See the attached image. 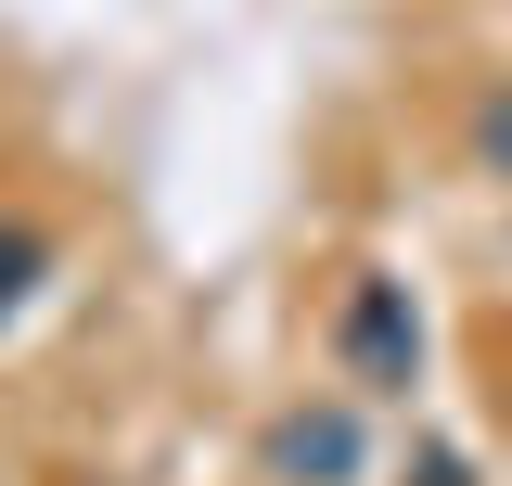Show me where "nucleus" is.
I'll return each instance as SVG.
<instances>
[{"mask_svg":"<svg viewBox=\"0 0 512 486\" xmlns=\"http://www.w3.org/2000/svg\"><path fill=\"white\" fill-rule=\"evenodd\" d=\"M333 346H346V384L410 397V384H423V307H410V282H359L346 320H333Z\"/></svg>","mask_w":512,"mask_h":486,"instance_id":"nucleus-1","label":"nucleus"},{"mask_svg":"<svg viewBox=\"0 0 512 486\" xmlns=\"http://www.w3.org/2000/svg\"><path fill=\"white\" fill-rule=\"evenodd\" d=\"M256 461H269V486H359V410H333V397H308V410H282V423L256 435Z\"/></svg>","mask_w":512,"mask_h":486,"instance_id":"nucleus-2","label":"nucleus"},{"mask_svg":"<svg viewBox=\"0 0 512 486\" xmlns=\"http://www.w3.org/2000/svg\"><path fill=\"white\" fill-rule=\"evenodd\" d=\"M474 141H487V167H512V90L487 103V116H474Z\"/></svg>","mask_w":512,"mask_h":486,"instance_id":"nucleus-4","label":"nucleus"},{"mask_svg":"<svg viewBox=\"0 0 512 486\" xmlns=\"http://www.w3.org/2000/svg\"><path fill=\"white\" fill-rule=\"evenodd\" d=\"M423 486H461V461H448V448H436V461H423Z\"/></svg>","mask_w":512,"mask_h":486,"instance_id":"nucleus-5","label":"nucleus"},{"mask_svg":"<svg viewBox=\"0 0 512 486\" xmlns=\"http://www.w3.org/2000/svg\"><path fill=\"white\" fill-rule=\"evenodd\" d=\"M26 282H39V231H0V307L26 295Z\"/></svg>","mask_w":512,"mask_h":486,"instance_id":"nucleus-3","label":"nucleus"}]
</instances>
